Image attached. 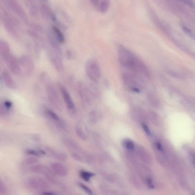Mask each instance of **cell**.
I'll use <instances>...</instances> for the list:
<instances>
[{"mask_svg": "<svg viewBox=\"0 0 195 195\" xmlns=\"http://www.w3.org/2000/svg\"><path fill=\"white\" fill-rule=\"evenodd\" d=\"M29 170L31 172L35 173V174H43L45 177L52 174L47 167L43 165H32L29 167Z\"/></svg>", "mask_w": 195, "mask_h": 195, "instance_id": "14", "label": "cell"}, {"mask_svg": "<svg viewBox=\"0 0 195 195\" xmlns=\"http://www.w3.org/2000/svg\"><path fill=\"white\" fill-rule=\"evenodd\" d=\"M90 2L95 7H99V0H90Z\"/></svg>", "mask_w": 195, "mask_h": 195, "instance_id": "31", "label": "cell"}, {"mask_svg": "<svg viewBox=\"0 0 195 195\" xmlns=\"http://www.w3.org/2000/svg\"><path fill=\"white\" fill-rule=\"evenodd\" d=\"M182 30H183L184 32H185L186 34L188 36H189L195 39V36L194 34L193 33V32H192L191 29L189 28L187 26L184 25L182 24Z\"/></svg>", "mask_w": 195, "mask_h": 195, "instance_id": "22", "label": "cell"}, {"mask_svg": "<svg viewBox=\"0 0 195 195\" xmlns=\"http://www.w3.org/2000/svg\"><path fill=\"white\" fill-rule=\"evenodd\" d=\"M85 70L87 76L92 81L97 82L100 78V68L96 60L93 59L89 60L86 65Z\"/></svg>", "mask_w": 195, "mask_h": 195, "instance_id": "5", "label": "cell"}, {"mask_svg": "<svg viewBox=\"0 0 195 195\" xmlns=\"http://www.w3.org/2000/svg\"><path fill=\"white\" fill-rule=\"evenodd\" d=\"M118 60L122 66L140 77L149 78V69L135 54L122 45L118 46Z\"/></svg>", "mask_w": 195, "mask_h": 195, "instance_id": "1", "label": "cell"}, {"mask_svg": "<svg viewBox=\"0 0 195 195\" xmlns=\"http://www.w3.org/2000/svg\"><path fill=\"white\" fill-rule=\"evenodd\" d=\"M2 104L4 105L6 108L9 109V110L12 108V103L10 101L7 100H6L3 101Z\"/></svg>", "mask_w": 195, "mask_h": 195, "instance_id": "29", "label": "cell"}, {"mask_svg": "<svg viewBox=\"0 0 195 195\" xmlns=\"http://www.w3.org/2000/svg\"><path fill=\"white\" fill-rule=\"evenodd\" d=\"M1 76L3 82L8 88L11 90L16 88V84L8 71L6 70H3Z\"/></svg>", "mask_w": 195, "mask_h": 195, "instance_id": "13", "label": "cell"}, {"mask_svg": "<svg viewBox=\"0 0 195 195\" xmlns=\"http://www.w3.org/2000/svg\"><path fill=\"white\" fill-rule=\"evenodd\" d=\"M126 147L127 149L130 150H133L135 148L133 143L131 141H128L126 143Z\"/></svg>", "mask_w": 195, "mask_h": 195, "instance_id": "30", "label": "cell"}, {"mask_svg": "<svg viewBox=\"0 0 195 195\" xmlns=\"http://www.w3.org/2000/svg\"><path fill=\"white\" fill-rule=\"evenodd\" d=\"M45 113L47 115V116H49L51 119L54 120V121L56 122L60 121V118H59L58 115L53 111L49 109H47L45 110Z\"/></svg>", "mask_w": 195, "mask_h": 195, "instance_id": "19", "label": "cell"}, {"mask_svg": "<svg viewBox=\"0 0 195 195\" xmlns=\"http://www.w3.org/2000/svg\"><path fill=\"white\" fill-rule=\"evenodd\" d=\"M58 86L68 110L71 113H74L76 110L75 106L69 92L62 84H58Z\"/></svg>", "mask_w": 195, "mask_h": 195, "instance_id": "8", "label": "cell"}, {"mask_svg": "<svg viewBox=\"0 0 195 195\" xmlns=\"http://www.w3.org/2000/svg\"><path fill=\"white\" fill-rule=\"evenodd\" d=\"M122 77L123 84L127 90L133 92H141L143 88L140 79L141 77L129 71L123 73Z\"/></svg>", "mask_w": 195, "mask_h": 195, "instance_id": "3", "label": "cell"}, {"mask_svg": "<svg viewBox=\"0 0 195 195\" xmlns=\"http://www.w3.org/2000/svg\"><path fill=\"white\" fill-rule=\"evenodd\" d=\"M22 72L27 76H30L33 73L34 69V62L30 56L27 55L22 56L19 60Z\"/></svg>", "mask_w": 195, "mask_h": 195, "instance_id": "7", "label": "cell"}, {"mask_svg": "<svg viewBox=\"0 0 195 195\" xmlns=\"http://www.w3.org/2000/svg\"><path fill=\"white\" fill-rule=\"evenodd\" d=\"M52 31L54 36L59 43L61 44L65 41V37L63 33L60 29L55 26L52 27Z\"/></svg>", "mask_w": 195, "mask_h": 195, "instance_id": "16", "label": "cell"}, {"mask_svg": "<svg viewBox=\"0 0 195 195\" xmlns=\"http://www.w3.org/2000/svg\"><path fill=\"white\" fill-rule=\"evenodd\" d=\"M7 188L2 181H0V194H4L7 193Z\"/></svg>", "mask_w": 195, "mask_h": 195, "instance_id": "24", "label": "cell"}, {"mask_svg": "<svg viewBox=\"0 0 195 195\" xmlns=\"http://www.w3.org/2000/svg\"><path fill=\"white\" fill-rule=\"evenodd\" d=\"M148 99L150 102L153 104H156L158 103V99L153 95L151 94L148 95Z\"/></svg>", "mask_w": 195, "mask_h": 195, "instance_id": "25", "label": "cell"}, {"mask_svg": "<svg viewBox=\"0 0 195 195\" xmlns=\"http://www.w3.org/2000/svg\"><path fill=\"white\" fill-rule=\"evenodd\" d=\"M156 146L157 149H158L159 151H162V152H163L164 151V148L163 146L161 144H160V143L157 142L156 144Z\"/></svg>", "mask_w": 195, "mask_h": 195, "instance_id": "34", "label": "cell"}, {"mask_svg": "<svg viewBox=\"0 0 195 195\" xmlns=\"http://www.w3.org/2000/svg\"><path fill=\"white\" fill-rule=\"evenodd\" d=\"M192 156H193V163H194V164L195 165V154H193Z\"/></svg>", "mask_w": 195, "mask_h": 195, "instance_id": "37", "label": "cell"}, {"mask_svg": "<svg viewBox=\"0 0 195 195\" xmlns=\"http://www.w3.org/2000/svg\"><path fill=\"white\" fill-rule=\"evenodd\" d=\"M81 177L86 182L89 181L90 178L93 176L95 175L93 173L87 172L85 171H81L80 173Z\"/></svg>", "mask_w": 195, "mask_h": 195, "instance_id": "21", "label": "cell"}, {"mask_svg": "<svg viewBox=\"0 0 195 195\" xmlns=\"http://www.w3.org/2000/svg\"><path fill=\"white\" fill-rule=\"evenodd\" d=\"M78 91L82 102L88 104L92 101V93L88 87L83 82H80L78 85Z\"/></svg>", "mask_w": 195, "mask_h": 195, "instance_id": "9", "label": "cell"}, {"mask_svg": "<svg viewBox=\"0 0 195 195\" xmlns=\"http://www.w3.org/2000/svg\"><path fill=\"white\" fill-rule=\"evenodd\" d=\"M3 23L7 32L11 36L14 37H18V34L16 29H15L13 21L7 13H4L2 17Z\"/></svg>", "mask_w": 195, "mask_h": 195, "instance_id": "10", "label": "cell"}, {"mask_svg": "<svg viewBox=\"0 0 195 195\" xmlns=\"http://www.w3.org/2000/svg\"><path fill=\"white\" fill-rule=\"evenodd\" d=\"M148 185V187L149 188L153 189L154 188V186L153 184L152 179L151 178H148L147 180Z\"/></svg>", "mask_w": 195, "mask_h": 195, "instance_id": "33", "label": "cell"}, {"mask_svg": "<svg viewBox=\"0 0 195 195\" xmlns=\"http://www.w3.org/2000/svg\"><path fill=\"white\" fill-rule=\"evenodd\" d=\"M0 54L10 71L15 75H20L22 70L19 61L12 54L8 43L4 40L0 42Z\"/></svg>", "mask_w": 195, "mask_h": 195, "instance_id": "2", "label": "cell"}, {"mask_svg": "<svg viewBox=\"0 0 195 195\" xmlns=\"http://www.w3.org/2000/svg\"><path fill=\"white\" fill-rule=\"evenodd\" d=\"M66 54V57L68 59H71L72 57V53L71 52V51H69V50L67 51Z\"/></svg>", "mask_w": 195, "mask_h": 195, "instance_id": "35", "label": "cell"}, {"mask_svg": "<svg viewBox=\"0 0 195 195\" xmlns=\"http://www.w3.org/2000/svg\"><path fill=\"white\" fill-rule=\"evenodd\" d=\"M6 5L23 19H26V16L24 11L15 0H4Z\"/></svg>", "mask_w": 195, "mask_h": 195, "instance_id": "11", "label": "cell"}, {"mask_svg": "<svg viewBox=\"0 0 195 195\" xmlns=\"http://www.w3.org/2000/svg\"><path fill=\"white\" fill-rule=\"evenodd\" d=\"M76 131L77 135L80 138L83 139H84V138H85V136H84L83 133L81 128L79 127V126H76Z\"/></svg>", "mask_w": 195, "mask_h": 195, "instance_id": "26", "label": "cell"}, {"mask_svg": "<svg viewBox=\"0 0 195 195\" xmlns=\"http://www.w3.org/2000/svg\"><path fill=\"white\" fill-rule=\"evenodd\" d=\"M79 186H80L82 189H83L86 193H87V194L90 195L92 194V192L91 190H90L88 187H87L85 185H84V184L82 183H79Z\"/></svg>", "mask_w": 195, "mask_h": 195, "instance_id": "28", "label": "cell"}, {"mask_svg": "<svg viewBox=\"0 0 195 195\" xmlns=\"http://www.w3.org/2000/svg\"><path fill=\"white\" fill-rule=\"evenodd\" d=\"M143 129H144L146 133L148 135H150L151 134V131L150 130L148 126H147L145 124H143Z\"/></svg>", "mask_w": 195, "mask_h": 195, "instance_id": "32", "label": "cell"}, {"mask_svg": "<svg viewBox=\"0 0 195 195\" xmlns=\"http://www.w3.org/2000/svg\"><path fill=\"white\" fill-rule=\"evenodd\" d=\"M27 184L29 188L37 191H46L50 188L48 182L44 179L39 177L30 178L28 179Z\"/></svg>", "mask_w": 195, "mask_h": 195, "instance_id": "6", "label": "cell"}, {"mask_svg": "<svg viewBox=\"0 0 195 195\" xmlns=\"http://www.w3.org/2000/svg\"><path fill=\"white\" fill-rule=\"evenodd\" d=\"M46 90L50 103L56 110L62 111L63 104L55 87L51 83L48 82L46 84Z\"/></svg>", "mask_w": 195, "mask_h": 195, "instance_id": "4", "label": "cell"}, {"mask_svg": "<svg viewBox=\"0 0 195 195\" xmlns=\"http://www.w3.org/2000/svg\"><path fill=\"white\" fill-rule=\"evenodd\" d=\"M48 153L53 158L61 162H65L67 159V156L65 153L59 152L54 150L48 148L47 149Z\"/></svg>", "mask_w": 195, "mask_h": 195, "instance_id": "15", "label": "cell"}, {"mask_svg": "<svg viewBox=\"0 0 195 195\" xmlns=\"http://www.w3.org/2000/svg\"><path fill=\"white\" fill-rule=\"evenodd\" d=\"M170 74H171V75L173 77H176L177 78L181 77L180 76H179V74H178L177 73H174V72L170 71Z\"/></svg>", "mask_w": 195, "mask_h": 195, "instance_id": "36", "label": "cell"}, {"mask_svg": "<svg viewBox=\"0 0 195 195\" xmlns=\"http://www.w3.org/2000/svg\"><path fill=\"white\" fill-rule=\"evenodd\" d=\"M41 10L43 11V12L44 13V15L49 17V18L51 19L53 21H55L56 20V18L55 16L53 14V13L51 12V9L49 8V7H47L46 6H42Z\"/></svg>", "mask_w": 195, "mask_h": 195, "instance_id": "17", "label": "cell"}, {"mask_svg": "<svg viewBox=\"0 0 195 195\" xmlns=\"http://www.w3.org/2000/svg\"><path fill=\"white\" fill-rule=\"evenodd\" d=\"M184 4L187 5V6L191 8H195V4L192 0H180Z\"/></svg>", "mask_w": 195, "mask_h": 195, "instance_id": "27", "label": "cell"}, {"mask_svg": "<svg viewBox=\"0 0 195 195\" xmlns=\"http://www.w3.org/2000/svg\"><path fill=\"white\" fill-rule=\"evenodd\" d=\"M51 171L54 174L60 177H65L68 174V169L64 165L59 163H54L51 164Z\"/></svg>", "mask_w": 195, "mask_h": 195, "instance_id": "12", "label": "cell"}, {"mask_svg": "<svg viewBox=\"0 0 195 195\" xmlns=\"http://www.w3.org/2000/svg\"><path fill=\"white\" fill-rule=\"evenodd\" d=\"M38 160L36 157H29L25 159L23 162V163L26 165H33L38 163Z\"/></svg>", "mask_w": 195, "mask_h": 195, "instance_id": "20", "label": "cell"}, {"mask_svg": "<svg viewBox=\"0 0 195 195\" xmlns=\"http://www.w3.org/2000/svg\"><path fill=\"white\" fill-rule=\"evenodd\" d=\"M26 153L29 155L35 156L36 157H39L41 155L42 152L37 151L34 150L29 149L26 151Z\"/></svg>", "mask_w": 195, "mask_h": 195, "instance_id": "23", "label": "cell"}, {"mask_svg": "<svg viewBox=\"0 0 195 195\" xmlns=\"http://www.w3.org/2000/svg\"><path fill=\"white\" fill-rule=\"evenodd\" d=\"M109 6H110V3L107 0H104L100 3L98 8L101 13H106L108 10Z\"/></svg>", "mask_w": 195, "mask_h": 195, "instance_id": "18", "label": "cell"}]
</instances>
